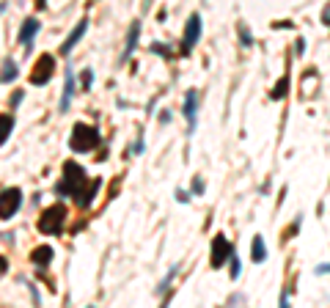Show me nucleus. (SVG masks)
<instances>
[{
  "mask_svg": "<svg viewBox=\"0 0 330 308\" xmlns=\"http://www.w3.org/2000/svg\"><path fill=\"white\" fill-rule=\"evenodd\" d=\"M85 185H88V176H85V168L83 165H77L75 160H69V163H63V179L58 182V187H55V193L58 196H69V198H80L83 196Z\"/></svg>",
  "mask_w": 330,
  "mask_h": 308,
  "instance_id": "1",
  "label": "nucleus"
},
{
  "mask_svg": "<svg viewBox=\"0 0 330 308\" xmlns=\"http://www.w3.org/2000/svg\"><path fill=\"white\" fill-rule=\"evenodd\" d=\"M99 143V129H94L91 124H75L72 135H69V149L77 154H88Z\"/></svg>",
  "mask_w": 330,
  "mask_h": 308,
  "instance_id": "2",
  "label": "nucleus"
},
{
  "mask_svg": "<svg viewBox=\"0 0 330 308\" xmlns=\"http://www.w3.org/2000/svg\"><path fill=\"white\" fill-rule=\"evenodd\" d=\"M63 223H66V206L63 204H52L47 206L42 212V217H39V231L42 234H47V237H58L61 231H63Z\"/></svg>",
  "mask_w": 330,
  "mask_h": 308,
  "instance_id": "3",
  "label": "nucleus"
},
{
  "mask_svg": "<svg viewBox=\"0 0 330 308\" xmlns=\"http://www.w3.org/2000/svg\"><path fill=\"white\" fill-rule=\"evenodd\" d=\"M22 206V190L19 187H6L0 190V220H11Z\"/></svg>",
  "mask_w": 330,
  "mask_h": 308,
  "instance_id": "4",
  "label": "nucleus"
},
{
  "mask_svg": "<svg viewBox=\"0 0 330 308\" xmlns=\"http://www.w3.org/2000/svg\"><path fill=\"white\" fill-rule=\"evenodd\" d=\"M52 72H55V58L52 55H39V61L31 69V86H47Z\"/></svg>",
  "mask_w": 330,
  "mask_h": 308,
  "instance_id": "5",
  "label": "nucleus"
},
{
  "mask_svg": "<svg viewBox=\"0 0 330 308\" xmlns=\"http://www.w3.org/2000/svg\"><path fill=\"white\" fill-rule=\"evenodd\" d=\"M198 39H201V17H198V14H193V17L187 19V25H185L182 52H185V55H190V52H193V47L198 44Z\"/></svg>",
  "mask_w": 330,
  "mask_h": 308,
  "instance_id": "6",
  "label": "nucleus"
},
{
  "mask_svg": "<svg viewBox=\"0 0 330 308\" xmlns=\"http://www.w3.org/2000/svg\"><path fill=\"white\" fill-rule=\"evenodd\" d=\"M234 253V248H231V242L223 237V234H218L215 240H212V259H209V264L218 270V267H223V262Z\"/></svg>",
  "mask_w": 330,
  "mask_h": 308,
  "instance_id": "7",
  "label": "nucleus"
},
{
  "mask_svg": "<svg viewBox=\"0 0 330 308\" xmlns=\"http://www.w3.org/2000/svg\"><path fill=\"white\" fill-rule=\"evenodd\" d=\"M39 28H42V22L36 17H28L25 22H22V28H19V36H17V42L25 47V52L31 55V50H33V39H36V33H39Z\"/></svg>",
  "mask_w": 330,
  "mask_h": 308,
  "instance_id": "8",
  "label": "nucleus"
},
{
  "mask_svg": "<svg viewBox=\"0 0 330 308\" xmlns=\"http://www.w3.org/2000/svg\"><path fill=\"white\" fill-rule=\"evenodd\" d=\"M85 31H88V19H80V22L75 25V31L66 36V42L61 44V52H63V55H69V52L77 47V42H80V39L85 36Z\"/></svg>",
  "mask_w": 330,
  "mask_h": 308,
  "instance_id": "9",
  "label": "nucleus"
},
{
  "mask_svg": "<svg viewBox=\"0 0 330 308\" xmlns=\"http://www.w3.org/2000/svg\"><path fill=\"white\" fill-rule=\"evenodd\" d=\"M99 187H102V179H91V182H88L85 190H83V196L77 198V206H80V209H88V206L94 204V198L99 196Z\"/></svg>",
  "mask_w": 330,
  "mask_h": 308,
  "instance_id": "10",
  "label": "nucleus"
},
{
  "mask_svg": "<svg viewBox=\"0 0 330 308\" xmlns=\"http://www.w3.org/2000/svg\"><path fill=\"white\" fill-rule=\"evenodd\" d=\"M138 36H141V19H135L129 25V33H127V44H124V52H121V61H127L132 55V50L138 47Z\"/></svg>",
  "mask_w": 330,
  "mask_h": 308,
  "instance_id": "11",
  "label": "nucleus"
},
{
  "mask_svg": "<svg viewBox=\"0 0 330 308\" xmlns=\"http://www.w3.org/2000/svg\"><path fill=\"white\" fill-rule=\"evenodd\" d=\"M52 256H55V253H52V248H50V245H39V248H33V250H31V262H33L36 267H42V270H44V267H47V264L52 262Z\"/></svg>",
  "mask_w": 330,
  "mask_h": 308,
  "instance_id": "12",
  "label": "nucleus"
},
{
  "mask_svg": "<svg viewBox=\"0 0 330 308\" xmlns=\"http://www.w3.org/2000/svg\"><path fill=\"white\" fill-rule=\"evenodd\" d=\"M72 96H75V72L66 66V86H63V96H61V113L69 110V102H72Z\"/></svg>",
  "mask_w": 330,
  "mask_h": 308,
  "instance_id": "13",
  "label": "nucleus"
},
{
  "mask_svg": "<svg viewBox=\"0 0 330 308\" xmlns=\"http://www.w3.org/2000/svg\"><path fill=\"white\" fill-rule=\"evenodd\" d=\"M195 105H198V94H195V91H187V96H185V108H182V110H185L187 121H190V132H193V127H195V110H198Z\"/></svg>",
  "mask_w": 330,
  "mask_h": 308,
  "instance_id": "14",
  "label": "nucleus"
},
{
  "mask_svg": "<svg viewBox=\"0 0 330 308\" xmlns=\"http://www.w3.org/2000/svg\"><path fill=\"white\" fill-rule=\"evenodd\" d=\"M17 75H19L17 63H14L11 58H6V61H3V72H0V83H3V86H9V83H14V80H17Z\"/></svg>",
  "mask_w": 330,
  "mask_h": 308,
  "instance_id": "15",
  "label": "nucleus"
},
{
  "mask_svg": "<svg viewBox=\"0 0 330 308\" xmlns=\"http://www.w3.org/2000/svg\"><path fill=\"white\" fill-rule=\"evenodd\" d=\"M11 129H14V116L11 113H0V146L9 140Z\"/></svg>",
  "mask_w": 330,
  "mask_h": 308,
  "instance_id": "16",
  "label": "nucleus"
},
{
  "mask_svg": "<svg viewBox=\"0 0 330 308\" xmlns=\"http://www.w3.org/2000/svg\"><path fill=\"white\" fill-rule=\"evenodd\" d=\"M251 256H253L256 264H262L264 259H267V248H264V237H253L251 242Z\"/></svg>",
  "mask_w": 330,
  "mask_h": 308,
  "instance_id": "17",
  "label": "nucleus"
},
{
  "mask_svg": "<svg viewBox=\"0 0 330 308\" xmlns=\"http://www.w3.org/2000/svg\"><path fill=\"white\" fill-rule=\"evenodd\" d=\"M286 91H289V75H283L278 83H275V88L270 91V96H272V99H283V96H286Z\"/></svg>",
  "mask_w": 330,
  "mask_h": 308,
  "instance_id": "18",
  "label": "nucleus"
},
{
  "mask_svg": "<svg viewBox=\"0 0 330 308\" xmlns=\"http://www.w3.org/2000/svg\"><path fill=\"white\" fill-rule=\"evenodd\" d=\"M80 80H83V91H88V88H91V80H94V72L91 69H85L83 75H80Z\"/></svg>",
  "mask_w": 330,
  "mask_h": 308,
  "instance_id": "19",
  "label": "nucleus"
},
{
  "mask_svg": "<svg viewBox=\"0 0 330 308\" xmlns=\"http://www.w3.org/2000/svg\"><path fill=\"white\" fill-rule=\"evenodd\" d=\"M239 36H242V44H245V47H251V44H253V39H251V33H248L245 25H239Z\"/></svg>",
  "mask_w": 330,
  "mask_h": 308,
  "instance_id": "20",
  "label": "nucleus"
},
{
  "mask_svg": "<svg viewBox=\"0 0 330 308\" xmlns=\"http://www.w3.org/2000/svg\"><path fill=\"white\" fill-rule=\"evenodd\" d=\"M231 278H239V259L231 253Z\"/></svg>",
  "mask_w": 330,
  "mask_h": 308,
  "instance_id": "21",
  "label": "nucleus"
},
{
  "mask_svg": "<svg viewBox=\"0 0 330 308\" xmlns=\"http://www.w3.org/2000/svg\"><path fill=\"white\" fill-rule=\"evenodd\" d=\"M22 96H25L22 91H14V94H11V99H9V105H11V108H17V105L22 102Z\"/></svg>",
  "mask_w": 330,
  "mask_h": 308,
  "instance_id": "22",
  "label": "nucleus"
},
{
  "mask_svg": "<svg viewBox=\"0 0 330 308\" xmlns=\"http://www.w3.org/2000/svg\"><path fill=\"white\" fill-rule=\"evenodd\" d=\"M154 52H157V55H171V50L168 47H162V44H154Z\"/></svg>",
  "mask_w": 330,
  "mask_h": 308,
  "instance_id": "23",
  "label": "nucleus"
},
{
  "mask_svg": "<svg viewBox=\"0 0 330 308\" xmlns=\"http://www.w3.org/2000/svg\"><path fill=\"white\" fill-rule=\"evenodd\" d=\"M322 22H325V25H330V3L325 6V11H322Z\"/></svg>",
  "mask_w": 330,
  "mask_h": 308,
  "instance_id": "24",
  "label": "nucleus"
},
{
  "mask_svg": "<svg viewBox=\"0 0 330 308\" xmlns=\"http://www.w3.org/2000/svg\"><path fill=\"white\" fill-rule=\"evenodd\" d=\"M295 50H297V55H303V52H305V44H303V39H297Z\"/></svg>",
  "mask_w": 330,
  "mask_h": 308,
  "instance_id": "25",
  "label": "nucleus"
},
{
  "mask_svg": "<svg viewBox=\"0 0 330 308\" xmlns=\"http://www.w3.org/2000/svg\"><path fill=\"white\" fill-rule=\"evenodd\" d=\"M193 190H195V193H201V190H204V182L195 179V182H193Z\"/></svg>",
  "mask_w": 330,
  "mask_h": 308,
  "instance_id": "26",
  "label": "nucleus"
},
{
  "mask_svg": "<svg viewBox=\"0 0 330 308\" xmlns=\"http://www.w3.org/2000/svg\"><path fill=\"white\" fill-rule=\"evenodd\" d=\"M6 267H9V264H6V259H3V256H0V275H3V273H6Z\"/></svg>",
  "mask_w": 330,
  "mask_h": 308,
  "instance_id": "27",
  "label": "nucleus"
},
{
  "mask_svg": "<svg viewBox=\"0 0 330 308\" xmlns=\"http://www.w3.org/2000/svg\"><path fill=\"white\" fill-rule=\"evenodd\" d=\"M319 273H330V264H325V267H316V275Z\"/></svg>",
  "mask_w": 330,
  "mask_h": 308,
  "instance_id": "28",
  "label": "nucleus"
}]
</instances>
